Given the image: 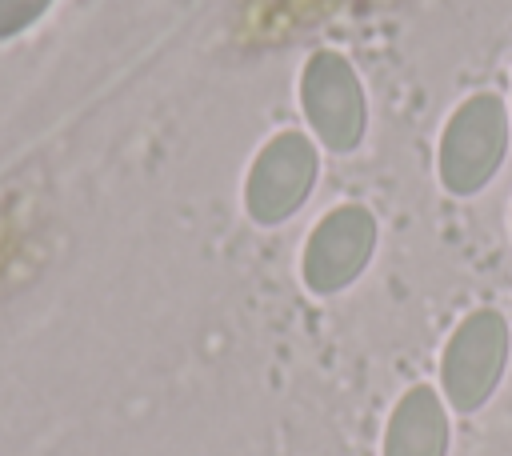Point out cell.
<instances>
[{"instance_id": "obj_1", "label": "cell", "mask_w": 512, "mask_h": 456, "mask_svg": "<svg viewBox=\"0 0 512 456\" xmlns=\"http://www.w3.org/2000/svg\"><path fill=\"white\" fill-rule=\"evenodd\" d=\"M508 148V112L496 96H468L440 136V180L448 192H476L492 180Z\"/></svg>"}, {"instance_id": "obj_2", "label": "cell", "mask_w": 512, "mask_h": 456, "mask_svg": "<svg viewBox=\"0 0 512 456\" xmlns=\"http://www.w3.org/2000/svg\"><path fill=\"white\" fill-rule=\"evenodd\" d=\"M508 360V324L500 312L480 308L472 312L448 340L444 360H440V376H444V392L452 400V408L472 412L480 408Z\"/></svg>"}, {"instance_id": "obj_3", "label": "cell", "mask_w": 512, "mask_h": 456, "mask_svg": "<svg viewBox=\"0 0 512 456\" xmlns=\"http://www.w3.org/2000/svg\"><path fill=\"white\" fill-rule=\"evenodd\" d=\"M316 180V148L300 136V132H280L272 136L256 164L248 168V184H244V204L248 216L260 224H276L284 216H292Z\"/></svg>"}, {"instance_id": "obj_4", "label": "cell", "mask_w": 512, "mask_h": 456, "mask_svg": "<svg viewBox=\"0 0 512 456\" xmlns=\"http://www.w3.org/2000/svg\"><path fill=\"white\" fill-rule=\"evenodd\" d=\"M300 104L312 124V132L336 148L348 152L364 136V92L348 60L336 52H316L300 76Z\"/></svg>"}, {"instance_id": "obj_5", "label": "cell", "mask_w": 512, "mask_h": 456, "mask_svg": "<svg viewBox=\"0 0 512 456\" xmlns=\"http://www.w3.org/2000/svg\"><path fill=\"white\" fill-rule=\"evenodd\" d=\"M376 244V220L360 204L328 212L304 244V280L312 292H336L360 276Z\"/></svg>"}, {"instance_id": "obj_6", "label": "cell", "mask_w": 512, "mask_h": 456, "mask_svg": "<svg viewBox=\"0 0 512 456\" xmlns=\"http://www.w3.org/2000/svg\"><path fill=\"white\" fill-rule=\"evenodd\" d=\"M444 452H448V412L436 400V392L420 384L396 404L384 436V456H444Z\"/></svg>"}]
</instances>
